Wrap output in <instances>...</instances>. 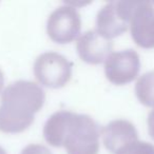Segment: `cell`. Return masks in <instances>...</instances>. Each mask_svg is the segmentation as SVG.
Returning a JSON list of instances; mask_svg holds the SVG:
<instances>
[{"mask_svg": "<svg viewBox=\"0 0 154 154\" xmlns=\"http://www.w3.org/2000/svg\"><path fill=\"white\" fill-rule=\"evenodd\" d=\"M101 129L91 116L57 111L43 127V136L55 148L63 147L66 154H98Z\"/></svg>", "mask_w": 154, "mask_h": 154, "instance_id": "cell-1", "label": "cell"}, {"mask_svg": "<svg viewBox=\"0 0 154 154\" xmlns=\"http://www.w3.org/2000/svg\"><path fill=\"white\" fill-rule=\"evenodd\" d=\"M45 101V91L35 82L17 80L9 85L1 94L0 131L12 134L23 132L33 124Z\"/></svg>", "mask_w": 154, "mask_h": 154, "instance_id": "cell-2", "label": "cell"}, {"mask_svg": "<svg viewBox=\"0 0 154 154\" xmlns=\"http://www.w3.org/2000/svg\"><path fill=\"white\" fill-rule=\"evenodd\" d=\"M73 63L57 52H45L34 62V75L39 84L47 88L64 87L72 77Z\"/></svg>", "mask_w": 154, "mask_h": 154, "instance_id": "cell-3", "label": "cell"}, {"mask_svg": "<svg viewBox=\"0 0 154 154\" xmlns=\"http://www.w3.org/2000/svg\"><path fill=\"white\" fill-rule=\"evenodd\" d=\"M137 1H111L103 5L96 16V31L107 39L122 35L130 24Z\"/></svg>", "mask_w": 154, "mask_h": 154, "instance_id": "cell-4", "label": "cell"}, {"mask_svg": "<svg viewBox=\"0 0 154 154\" xmlns=\"http://www.w3.org/2000/svg\"><path fill=\"white\" fill-rule=\"evenodd\" d=\"M82 18L76 8L64 5L54 10L47 21L48 36L54 42L66 45L79 37Z\"/></svg>", "mask_w": 154, "mask_h": 154, "instance_id": "cell-5", "label": "cell"}, {"mask_svg": "<svg viewBox=\"0 0 154 154\" xmlns=\"http://www.w3.org/2000/svg\"><path fill=\"white\" fill-rule=\"evenodd\" d=\"M139 71V55L132 49L113 52L105 61L106 77L111 84L116 86L132 82L138 76Z\"/></svg>", "mask_w": 154, "mask_h": 154, "instance_id": "cell-6", "label": "cell"}, {"mask_svg": "<svg viewBox=\"0 0 154 154\" xmlns=\"http://www.w3.org/2000/svg\"><path fill=\"white\" fill-rule=\"evenodd\" d=\"M132 39L143 49L154 48V5L149 1H137L130 19Z\"/></svg>", "mask_w": 154, "mask_h": 154, "instance_id": "cell-7", "label": "cell"}, {"mask_svg": "<svg viewBox=\"0 0 154 154\" xmlns=\"http://www.w3.org/2000/svg\"><path fill=\"white\" fill-rule=\"evenodd\" d=\"M76 49L82 61L89 64H100L113 53V42L101 36L96 30H91L78 37Z\"/></svg>", "mask_w": 154, "mask_h": 154, "instance_id": "cell-8", "label": "cell"}, {"mask_svg": "<svg viewBox=\"0 0 154 154\" xmlns=\"http://www.w3.org/2000/svg\"><path fill=\"white\" fill-rule=\"evenodd\" d=\"M101 137L106 149L115 154L122 147L138 140V133L131 122L115 119L101 129Z\"/></svg>", "mask_w": 154, "mask_h": 154, "instance_id": "cell-9", "label": "cell"}, {"mask_svg": "<svg viewBox=\"0 0 154 154\" xmlns=\"http://www.w3.org/2000/svg\"><path fill=\"white\" fill-rule=\"evenodd\" d=\"M135 95L141 105L154 109V70L145 73L137 79Z\"/></svg>", "mask_w": 154, "mask_h": 154, "instance_id": "cell-10", "label": "cell"}, {"mask_svg": "<svg viewBox=\"0 0 154 154\" xmlns=\"http://www.w3.org/2000/svg\"><path fill=\"white\" fill-rule=\"evenodd\" d=\"M115 154H154V145L147 141L136 140L122 147Z\"/></svg>", "mask_w": 154, "mask_h": 154, "instance_id": "cell-11", "label": "cell"}, {"mask_svg": "<svg viewBox=\"0 0 154 154\" xmlns=\"http://www.w3.org/2000/svg\"><path fill=\"white\" fill-rule=\"evenodd\" d=\"M20 154H52V152L43 145L31 143L24 147Z\"/></svg>", "mask_w": 154, "mask_h": 154, "instance_id": "cell-12", "label": "cell"}, {"mask_svg": "<svg viewBox=\"0 0 154 154\" xmlns=\"http://www.w3.org/2000/svg\"><path fill=\"white\" fill-rule=\"evenodd\" d=\"M147 122H148V132H149V135L151 136V138L154 140V109L151 110V112L148 115Z\"/></svg>", "mask_w": 154, "mask_h": 154, "instance_id": "cell-13", "label": "cell"}, {"mask_svg": "<svg viewBox=\"0 0 154 154\" xmlns=\"http://www.w3.org/2000/svg\"><path fill=\"white\" fill-rule=\"evenodd\" d=\"M3 86H5V75H3V72L0 69V92L2 90Z\"/></svg>", "mask_w": 154, "mask_h": 154, "instance_id": "cell-14", "label": "cell"}, {"mask_svg": "<svg viewBox=\"0 0 154 154\" xmlns=\"http://www.w3.org/2000/svg\"><path fill=\"white\" fill-rule=\"evenodd\" d=\"M0 154H8L7 151H5V150L3 149L2 147H0Z\"/></svg>", "mask_w": 154, "mask_h": 154, "instance_id": "cell-15", "label": "cell"}]
</instances>
